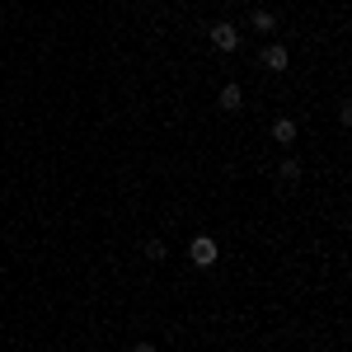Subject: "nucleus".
Wrapping results in <instances>:
<instances>
[{"label":"nucleus","mask_w":352,"mask_h":352,"mask_svg":"<svg viewBox=\"0 0 352 352\" xmlns=\"http://www.w3.org/2000/svg\"><path fill=\"white\" fill-rule=\"evenodd\" d=\"M272 141L292 146V141H296V122H292V118H272Z\"/></svg>","instance_id":"5"},{"label":"nucleus","mask_w":352,"mask_h":352,"mask_svg":"<svg viewBox=\"0 0 352 352\" xmlns=\"http://www.w3.org/2000/svg\"><path fill=\"white\" fill-rule=\"evenodd\" d=\"M141 254H146L151 263H164V258H169V249H164V240H160V235H151V240L141 244Z\"/></svg>","instance_id":"6"},{"label":"nucleus","mask_w":352,"mask_h":352,"mask_svg":"<svg viewBox=\"0 0 352 352\" xmlns=\"http://www.w3.org/2000/svg\"><path fill=\"white\" fill-rule=\"evenodd\" d=\"M188 258H192V268H212V263L221 258L217 240H212V235H192V244H188Z\"/></svg>","instance_id":"1"},{"label":"nucleus","mask_w":352,"mask_h":352,"mask_svg":"<svg viewBox=\"0 0 352 352\" xmlns=\"http://www.w3.org/2000/svg\"><path fill=\"white\" fill-rule=\"evenodd\" d=\"M277 179H282V184H296V179H300V160H292V155H287V160L277 164Z\"/></svg>","instance_id":"8"},{"label":"nucleus","mask_w":352,"mask_h":352,"mask_svg":"<svg viewBox=\"0 0 352 352\" xmlns=\"http://www.w3.org/2000/svg\"><path fill=\"white\" fill-rule=\"evenodd\" d=\"M132 352H155V343H132Z\"/></svg>","instance_id":"9"},{"label":"nucleus","mask_w":352,"mask_h":352,"mask_svg":"<svg viewBox=\"0 0 352 352\" xmlns=\"http://www.w3.org/2000/svg\"><path fill=\"white\" fill-rule=\"evenodd\" d=\"M258 66H263V71H272V76H282V71L292 66V56H287V43H268V47L258 52Z\"/></svg>","instance_id":"2"},{"label":"nucleus","mask_w":352,"mask_h":352,"mask_svg":"<svg viewBox=\"0 0 352 352\" xmlns=\"http://www.w3.org/2000/svg\"><path fill=\"white\" fill-rule=\"evenodd\" d=\"M212 47L230 56L235 47H240V28H235V24H212Z\"/></svg>","instance_id":"3"},{"label":"nucleus","mask_w":352,"mask_h":352,"mask_svg":"<svg viewBox=\"0 0 352 352\" xmlns=\"http://www.w3.org/2000/svg\"><path fill=\"white\" fill-rule=\"evenodd\" d=\"M217 104H221L226 113H240V109H244V89H240L235 80H226V85H221V94H217Z\"/></svg>","instance_id":"4"},{"label":"nucleus","mask_w":352,"mask_h":352,"mask_svg":"<svg viewBox=\"0 0 352 352\" xmlns=\"http://www.w3.org/2000/svg\"><path fill=\"white\" fill-rule=\"evenodd\" d=\"M249 24L258 28V33H272V28H277V14H272V10H254V14H249Z\"/></svg>","instance_id":"7"}]
</instances>
